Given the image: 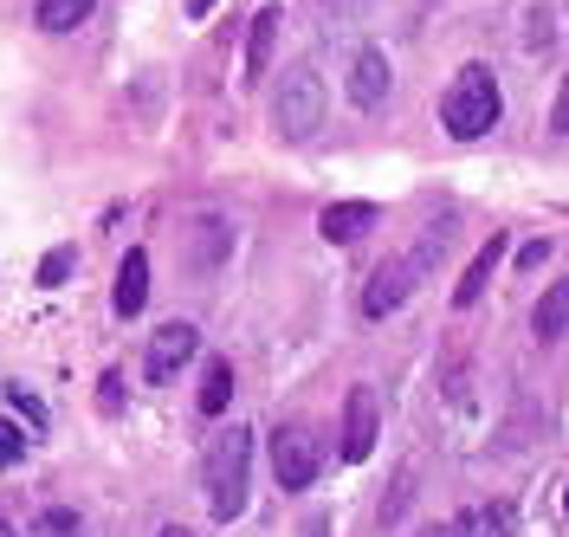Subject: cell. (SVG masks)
<instances>
[{
    "label": "cell",
    "mask_w": 569,
    "mask_h": 537,
    "mask_svg": "<svg viewBox=\"0 0 569 537\" xmlns=\"http://www.w3.org/2000/svg\"><path fill=\"white\" fill-rule=\"evenodd\" d=\"M498 117H505V98H498V78L486 66H460V78L447 84V98H440V123H447V137L453 143H472V137H486Z\"/></svg>",
    "instance_id": "1"
},
{
    "label": "cell",
    "mask_w": 569,
    "mask_h": 537,
    "mask_svg": "<svg viewBox=\"0 0 569 537\" xmlns=\"http://www.w3.org/2000/svg\"><path fill=\"white\" fill-rule=\"evenodd\" d=\"M247 486H252V434L247 428L213 434V447H208V511L220 525H233V518L247 511Z\"/></svg>",
    "instance_id": "2"
},
{
    "label": "cell",
    "mask_w": 569,
    "mask_h": 537,
    "mask_svg": "<svg viewBox=\"0 0 569 537\" xmlns=\"http://www.w3.org/2000/svg\"><path fill=\"white\" fill-rule=\"evenodd\" d=\"M272 123H279L284 143H305V137H318L323 123V78L311 66H291L279 84V98H272Z\"/></svg>",
    "instance_id": "3"
},
{
    "label": "cell",
    "mask_w": 569,
    "mask_h": 537,
    "mask_svg": "<svg viewBox=\"0 0 569 537\" xmlns=\"http://www.w3.org/2000/svg\"><path fill=\"white\" fill-rule=\"evenodd\" d=\"M318 466H323V447H318L311 428H279L272 434V473H279L284 493H305V486L318 479Z\"/></svg>",
    "instance_id": "4"
},
{
    "label": "cell",
    "mask_w": 569,
    "mask_h": 537,
    "mask_svg": "<svg viewBox=\"0 0 569 537\" xmlns=\"http://www.w3.org/2000/svg\"><path fill=\"white\" fill-rule=\"evenodd\" d=\"M194 350H201V330H194V324H162V330H156V337H149V350H142V376H149V382H176L181 369H188V362H194Z\"/></svg>",
    "instance_id": "5"
},
{
    "label": "cell",
    "mask_w": 569,
    "mask_h": 537,
    "mask_svg": "<svg viewBox=\"0 0 569 537\" xmlns=\"http://www.w3.org/2000/svg\"><path fill=\"white\" fill-rule=\"evenodd\" d=\"M421 266H427L421 252H408V259L382 266V272L362 286V311H369V318H389V311H401V305H408V291H415V272H421Z\"/></svg>",
    "instance_id": "6"
},
{
    "label": "cell",
    "mask_w": 569,
    "mask_h": 537,
    "mask_svg": "<svg viewBox=\"0 0 569 537\" xmlns=\"http://www.w3.org/2000/svg\"><path fill=\"white\" fill-rule=\"evenodd\" d=\"M376 454V389L356 382L343 401V460H369Z\"/></svg>",
    "instance_id": "7"
},
{
    "label": "cell",
    "mask_w": 569,
    "mask_h": 537,
    "mask_svg": "<svg viewBox=\"0 0 569 537\" xmlns=\"http://www.w3.org/2000/svg\"><path fill=\"white\" fill-rule=\"evenodd\" d=\"M376 220H382L376 201H330V208L318 215V233L330 240V247H350V240H362Z\"/></svg>",
    "instance_id": "8"
},
{
    "label": "cell",
    "mask_w": 569,
    "mask_h": 537,
    "mask_svg": "<svg viewBox=\"0 0 569 537\" xmlns=\"http://www.w3.org/2000/svg\"><path fill=\"white\" fill-rule=\"evenodd\" d=\"M110 305H117V318H137L142 305H149V252L130 247L123 252V266H117V291H110Z\"/></svg>",
    "instance_id": "9"
},
{
    "label": "cell",
    "mask_w": 569,
    "mask_h": 537,
    "mask_svg": "<svg viewBox=\"0 0 569 537\" xmlns=\"http://www.w3.org/2000/svg\"><path fill=\"white\" fill-rule=\"evenodd\" d=\"M350 98L362 110H376L382 98H389V59H382L376 46H362V52L350 59Z\"/></svg>",
    "instance_id": "10"
},
{
    "label": "cell",
    "mask_w": 569,
    "mask_h": 537,
    "mask_svg": "<svg viewBox=\"0 0 569 537\" xmlns=\"http://www.w3.org/2000/svg\"><path fill=\"white\" fill-rule=\"evenodd\" d=\"M181 233L194 240V252H188V272H201V279L220 266V252L233 247V227H227V220H213V215H201L194 227H181Z\"/></svg>",
    "instance_id": "11"
},
{
    "label": "cell",
    "mask_w": 569,
    "mask_h": 537,
    "mask_svg": "<svg viewBox=\"0 0 569 537\" xmlns=\"http://www.w3.org/2000/svg\"><path fill=\"white\" fill-rule=\"evenodd\" d=\"M498 259H505V233H492V240H486V247L472 252V266H466V279L460 286H453V305H479V298H486V286H492V272H498Z\"/></svg>",
    "instance_id": "12"
},
{
    "label": "cell",
    "mask_w": 569,
    "mask_h": 537,
    "mask_svg": "<svg viewBox=\"0 0 569 537\" xmlns=\"http://www.w3.org/2000/svg\"><path fill=\"white\" fill-rule=\"evenodd\" d=\"M279 7H266V13H252V39H247V84L272 72V46H279Z\"/></svg>",
    "instance_id": "13"
},
{
    "label": "cell",
    "mask_w": 569,
    "mask_h": 537,
    "mask_svg": "<svg viewBox=\"0 0 569 537\" xmlns=\"http://www.w3.org/2000/svg\"><path fill=\"white\" fill-rule=\"evenodd\" d=\"M531 330L543 337V344H550V337H563V330H569V279H557V286H550L543 298H537Z\"/></svg>",
    "instance_id": "14"
},
{
    "label": "cell",
    "mask_w": 569,
    "mask_h": 537,
    "mask_svg": "<svg viewBox=\"0 0 569 537\" xmlns=\"http://www.w3.org/2000/svg\"><path fill=\"white\" fill-rule=\"evenodd\" d=\"M447 537H511V511H505V505H472V511L453 518Z\"/></svg>",
    "instance_id": "15"
},
{
    "label": "cell",
    "mask_w": 569,
    "mask_h": 537,
    "mask_svg": "<svg viewBox=\"0 0 569 537\" xmlns=\"http://www.w3.org/2000/svg\"><path fill=\"white\" fill-rule=\"evenodd\" d=\"M91 7H98V0H39L33 20L46 27V33H71L78 20H91Z\"/></svg>",
    "instance_id": "16"
},
{
    "label": "cell",
    "mask_w": 569,
    "mask_h": 537,
    "mask_svg": "<svg viewBox=\"0 0 569 537\" xmlns=\"http://www.w3.org/2000/svg\"><path fill=\"white\" fill-rule=\"evenodd\" d=\"M227 401H233V362H208V376H201V415H227Z\"/></svg>",
    "instance_id": "17"
},
{
    "label": "cell",
    "mask_w": 569,
    "mask_h": 537,
    "mask_svg": "<svg viewBox=\"0 0 569 537\" xmlns=\"http://www.w3.org/2000/svg\"><path fill=\"white\" fill-rule=\"evenodd\" d=\"M71 266H78V252H71V247H52L46 259H39V286H66Z\"/></svg>",
    "instance_id": "18"
},
{
    "label": "cell",
    "mask_w": 569,
    "mask_h": 537,
    "mask_svg": "<svg viewBox=\"0 0 569 537\" xmlns=\"http://www.w3.org/2000/svg\"><path fill=\"white\" fill-rule=\"evenodd\" d=\"M20 454H27V434L13 428V421H0V473H7V466H20Z\"/></svg>",
    "instance_id": "19"
},
{
    "label": "cell",
    "mask_w": 569,
    "mask_h": 537,
    "mask_svg": "<svg viewBox=\"0 0 569 537\" xmlns=\"http://www.w3.org/2000/svg\"><path fill=\"white\" fill-rule=\"evenodd\" d=\"M525 20H531V46H550V33H557V13H550V7H531Z\"/></svg>",
    "instance_id": "20"
},
{
    "label": "cell",
    "mask_w": 569,
    "mask_h": 537,
    "mask_svg": "<svg viewBox=\"0 0 569 537\" xmlns=\"http://www.w3.org/2000/svg\"><path fill=\"white\" fill-rule=\"evenodd\" d=\"M550 130H557V137H569V78H563V91H557V110H550Z\"/></svg>",
    "instance_id": "21"
},
{
    "label": "cell",
    "mask_w": 569,
    "mask_h": 537,
    "mask_svg": "<svg viewBox=\"0 0 569 537\" xmlns=\"http://www.w3.org/2000/svg\"><path fill=\"white\" fill-rule=\"evenodd\" d=\"M543 259H550V240H531V247L518 252V266H525V272H537V266H543Z\"/></svg>",
    "instance_id": "22"
},
{
    "label": "cell",
    "mask_w": 569,
    "mask_h": 537,
    "mask_svg": "<svg viewBox=\"0 0 569 537\" xmlns=\"http://www.w3.org/2000/svg\"><path fill=\"white\" fill-rule=\"evenodd\" d=\"M117 382H123V376H104V389H98V401H104V415H117V408H123V389H117Z\"/></svg>",
    "instance_id": "23"
},
{
    "label": "cell",
    "mask_w": 569,
    "mask_h": 537,
    "mask_svg": "<svg viewBox=\"0 0 569 537\" xmlns=\"http://www.w3.org/2000/svg\"><path fill=\"white\" fill-rule=\"evenodd\" d=\"M39 525H46V531H78V511H46Z\"/></svg>",
    "instance_id": "24"
},
{
    "label": "cell",
    "mask_w": 569,
    "mask_h": 537,
    "mask_svg": "<svg viewBox=\"0 0 569 537\" xmlns=\"http://www.w3.org/2000/svg\"><path fill=\"white\" fill-rule=\"evenodd\" d=\"M13 408H20V415H27V421H46V415H39V401L27 389H13Z\"/></svg>",
    "instance_id": "25"
},
{
    "label": "cell",
    "mask_w": 569,
    "mask_h": 537,
    "mask_svg": "<svg viewBox=\"0 0 569 537\" xmlns=\"http://www.w3.org/2000/svg\"><path fill=\"white\" fill-rule=\"evenodd\" d=\"M213 7H220V0H188V20H208Z\"/></svg>",
    "instance_id": "26"
},
{
    "label": "cell",
    "mask_w": 569,
    "mask_h": 537,
    "mask_svg": "<svg viewBox=\"0 0 569 537\" xmlns=\"http://www.w3.org/2000/svg\"><path fill=\"white\" fill-rule=\"evenodd\" d=\"M162 537H194V531H188V525H169V531H162Z\"/></svg>",
    "instance_id": "27"
},
{
    "label": "cell",
    "mask_w": 569,
    "mask_h": 537,
    "mask_svg": "<svg viewBox=\"0 0 569 537\" xmlns=\"http://www.w3.org/2000/svg\"><path fill=\"white\" fill-rule=\"evenodd\" d=\"M0 537H13V525H7V518H0Z\"/></svg>",
    "instance_id": "28"
},
{
    "label": "cell",
    "mask_w": 569,
    "mask_h": 537,
    "mask_svg": "<svg viewBox=\"0 0 569 537\" xmlns=\"http://www.w3.org/2000/svg\"><path fill=\"white\" fill-rule=\"evenodd\" d=\"M563 505H569V499H563Z\"/></svg>",
    "instance_id": "29"
}]
</instances>
